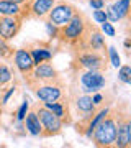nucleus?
Listing matches in <instances>:
<instances>
[{"mask_svg":"<svg viewBox=\"0 0 131 148\" xmlns=\"http://www.w3.org/2000/svg\"><path fill=\"white\" fill-rule=\"evenodd\" d=\"M116 138V117L115 114L108 112V115L95 127L92 133V140L97 147H113Z\"/></svg>","mask_w":131,"mask_h":148,"instance_id":"1","label":"nucleus"},{"mask_svg":"<svg viewBox=\"0 0 131 148\" xmlns=\"http://www.w3.org/2000/svg\"><path fill=\"white\" fill-rule=\"evenodd\" d=\"M87 23H89V20L85 18L84 13L77 12V13H75V15H74L66 25L59 27L58 38L62 43H71V45H74L79 38L82 36V33H84Z\"/></svg>","mask_w":131,"mask_h":148,"instance_id":"2","label":"nucleus"},{"mask_svg":"<svg viewBox=\"0 0 131 148\" xmlns=\"http://www.w3.org/2000/svg\"><path fill=\"white\" fill-rule=\"evenodd\" d=\"M23 79H25L28 87L35 89L38 84L59 79V73L49 61H43V63H39V64H35V68L31 69V73L28 74V76H25Z\"/></svg>","mask_w":131,"mask_h":148,"instance_id":"3","label":"nucleus"},{"mask_svg":"<svg viewBox=\"0 0 131 148\" xmlns=\"http://www.w3.org/2000/svg\"><path fill=\"white\" fill-rule=\"evenodd\" d=\"M77 63L80 68L92 71H107V51H92V49H79Z\"/></svg>","mask_w":131,"mask_h":148,"instance_id":"4","label":"nucleus"},{"mask_svg":"<svg viewBox=\"0 0 131 148\" xmlns=\"http://www.w3.org/2000/svg\"><path fill=\"white\" fill-rule=\"evenodd\" d=\"M35 94L41 102H56V101H62L66 90H64V82L59 77L56 81H49V82H43L38 84L35 87Z\"/></svg>","mask_w":131,"mask_h":148,"instance_id":"5","label":"nucleus"},{"mask_svg":"<svg viewBox=\"0 0 131 148\" xmlns=\"http://www.w3.org/2000/svg\"><path fill=\"white\" fill-rule=\"evenodd\" d=\"M33 109L36 110L38 117H39V122H41V127H43L41 137H52V135L61 133L64 123L58 115H54V114H52L51 110H48L44 106H35Z\"/></svg>","mask_w":131,"mask_h":148,"instance_id":"6","label":"nucleus"},{"mask_svg":"<svg viewBox=\"0 0 131 148\" xmlns=\"http://www.w3.org/2000/svg\"><path fill=\"white\" fill-rule=\"evenodd\" d=\"M80 84H82L84 94H94V92H98L100 89H103L105 84H107V79H105L102 71L85 69L80 74Z\"/></svg>","mask_w":131,"mask_h":148,"instance_id":"7","label":"nucleus"},{"mask_svg":"<svg viewBox=\"0 0 131 148\" xmlns=\"http://www.w3.org/2000/svg\"><path fill=\"white\" fill-rule=\"evenodd\" d=\"M77 12L79 10L74 5H71V3L59 2V3H54V7L49 10L48 20L51 21V23H54L56 27H62V25H66Z\"/></svg>","mask_w":131,"mask_h":148,"instance_id":"8","label":"nucleus"},{"mask_svg":"<svg viewBox=\"0 0 131 148\" xmlns=\"http://www.w3.org/2000/svg\"><path fill=\"white\" fill-rule=\"evenodd\" d=\"M56 3V0H26L25 18H44Z\"/></svg>","mask_w":131,"mask_h":148,"instance_id":"9","label":"nucleus"},{"mask_svg":"<svg viewBox=\"0 0 131 148\" xmlns=\"http://www.w3.org/2000/svg\"><path fill=\"white\" fill-rule=\"evenodd\" d=\"M23 25L21 16H7L0 15V38H3L7 41H10L18 35Z\"/></svg>","mask_w":131,"mask_h":148,"instance_id":"10","label":"nucleus"},{"mask_svg":"<svg viewBox=\"0 0 131 148\" xmlns=\"http://www.w3.org/2000/svg\"><path fill=\"white\" fill-rule=\"evenodd\" d=\"M13 63H15V68L21 73V76L25 77L31 73V69L35 68V63H33V58L28 48H18L13 53Z\"/></svg>","mask_w":131,"mask_h":148,"instance_id":"11","label":"nucleus"},{"mask_svg":"<svg viewBox=\"0 0 131 148\" xmlns=\"http://www.w3.org/2000/svg\"><path fill=\"white\" fill-rule=\"evenodd\" d=\"M115 117H116V138L113 147L125 148L128 147V119H126V114H123V112H116Z\"/></svg>","mask_w":131,"mask_h":148,"instance_id":"12","label":"nucleus"},{"mask_svg":"<svg viewBox=\"0 0 131 148\" xmlns=\"http://www.w3.org/2000/svg\"><path fill=\"white\" fill-rule=\"evenodd\" d=\"M23 122H25V128H26V132L30 133V135H33V137H41L43 127H41L39 117H38V114H36V110H35V109L28 110V114L25 115Z\"/></svg>","mask_w":131,"mask_h":148,"instance_id":"13","label":"nucleus"},{"mask_svg":"<svg viewBox=\"0 0 131 148\" xmlns=\"http://www.w3.org/2000/svg\"><path fill=\"white\" fill-rule=\"evenodd\" d=\"M28 51L31 54L33 63L35 64H39V63H43V61H51V58H52L51 48L48 46V45H43V43H39V45L36 43L35 46L28 48Z\"/></svg>","mask_w":131,"mask_h":148,"instance_id":"14","label":"nucleus"},{"mask_svg":"<svg viewBox=\"0 0 131 148\" xmlns=\"http://www.w3.org/2000/svg\"><path fill=\"white\" fill-rule=\"evenodd\" d=\"M0 15L21 16L25 20V5L23 3L10 2V0H0Z\"/></svg>","mask_w":131,"mask_h":148,"instance_id":"15","label":"nucleus"},{"mask_svg":"<svg viewBox=\"0 0 131 148\" xmlns=\"http://www.w3.org/2000/svg\"><path fill=\"white\" fill-rule=\"evenodd\" d=\"M43 106L46 107L48 110H51L54 115H58L62 123H71V119H69V109L67 104L62 101H56V102H43Z\"/></svg>","mask_w":131,"mask_h":148,"instance_id":"16","label":"nucleus"},{"mask_svg":"<svg viewBox=\"0 0 131 148\" xmlns=\"http://www.w3.org/2000/svg\"><path fill=\"white\" fill-rule=\"evenodd\" d=\"M108 112H110V107H105V109H102V110L95 112L94 115H92V119L89 120V123H87L85 130H84V135H85V137H87V138H92V133H94L95 127H97L100 122L103 120L105 117L108 115Z\"/></svg>","mask_w":131,"mask_h":148,"instance_id":"17","label":"nucleus"},{"mask_svg":"<svg viewBox=\"0 0 131 148\" xmlns=\"http://www.w3.org/2000/svg\"><path fill=\"white\" fill-rule=\"evenodd\" d=\"M111 7V10L115 12V15L118 16V20H123V18H126L128 16V13H130L131 10V0H116Z\"/></svg>","mask_w":131,"mask_h":148,"instance_id":"18","label":"nucleus"},{"mask_svg":"<svg viewBox=\"0 0 131 148\" xmlns=\"http://www.w3.org/2000/svg\"><path fill=\"white\" fill-rule=\"evenodd\" d=\"M13 53H15V49L8 45V41L3 40V38H0V58L10 59V58H13Z\"/></svg>","mask_w":131,"mask_h":148,"instance_id":"19","label":"nucleus"},{"mask_svg":"<svg viewBox=\"0 0 131 148\" xmlns=\"http://www.w3.org/2000/svg\"><path fill=\"white\" fill-rule=\"evenodd\" d=\"M118 79L125 84H130L131 82V66H120V71H118Z\"/></svg>","mask_w":131,"mask_h":148,"instance_id":"20","label":"nucleus"},{"mask_svg":"<svg viewBox=\"0 0 131 148\" xmlns=\"http://www.w3.org/2000/svg\"><path fill=\"white\" fill-rule=\"evenodd\" d=\"M107 53H108V58H110V63L113 68H120L121 66V59H120V54H118V51H116L115 46H110L108 49H107Z\"/></svg>","mask_w":131,"mask_h":148,"instance_id":"21","label":"nucleus"},{"mask_svg":"<svg viewBox=\"0 0 131 148\" xmlns=\"http://www.w3.org/2000/svg\"><path fill=\"white\" fill-rule=\"evenodd\" d=\"M12 81V71L7 64H0V86L7 84Z\"/></svg>","mask_w":131,"mask_h":148,"instance_id":"22","label":"nucleus"},{"mask_svg":"<svg viewBox=\"0 0 131 148\" xmlns=\"http://www.w3.org/2000/svg\"><path fill=\"white\" fill-rule=\"evenodd\" d=\"M28 110H30V102H28V99L25 97V102L21 104L18 112H16V122H23V119H25V115L28 114Z\"/></svg>","mask_w":131,"mask_h":148,"instance_id":"23","label":"nucleus"},{"mask_svg":"<svg viewBox=\"0 0 131 148\" xmlns=\"http://www.w3.org/2000/svg\"><path fill=\"white\" fill-rule=\"evenodd\" d=\"M44 27H46V32H48V35H49V38H51V40H56V38H58L59 27H56V25H54V23H51L49 20H46Z\"/></svg>","mask_w":131,"mask_h":148,"instance_id":"24","label":"nucleus"},{"mask_svg":"<svg viewBox=\"0 0 131 148\" xmlns=\"http://www.w3.org/2000/svg\"><path fill=\"white\" fill-rule=\"evenodd\" d=\"M102 25V33L103 35H107V36H115L116 32H115V28H113V25H111V21H103V23H100Z\"/></svg>","mask_w":131,"mask_h":148,"instance_id":"25","label":"nucleus"},{"mask_svg":"<svg viewBox=\"0 0 131 148\" xmlns=\"http://www.w3.org/2000/svg\"><path fill=\"white\" fill-rule=\"evenodd\" d=\"M94 20L97 21V23H103V21H107V13H105V10H102V8L94 10Z\"/></svg>","mask_w":131,"mask_h":148,"instance_id":"26","label":"nucleus"},{"mask_svg":"<svg viewBox=\"0 0 131 148\" xmlns=\"http://www.w3.org/2000/svg\"><path fill=\"white\" fill-rule=\"evenodd\" d=\"M89 3L94 10H98V8H103L105 7V0H89Z\"/></svg>","mask_w":131,"mask_h":148,"instance_id":"27","label":"nucleus"},{"mask_svg":"<svg viewBox=\"0 0 131 148\" xmlns=\"http://www.w3.org/2000/svg\"><path fill=\"white\" fill-rule=\"evenodd\" d=\"M15 89H16V87L13 86V87H10V89H8V90L5 92V95H3V99H2V104H3V106H5L7 102H8V99H10L12 95L15 94Z\"/></svg>","mask_w":131,"mask_h":148,"instance_id":"28","label":"nucleus"},{"mask_svg":"<svg viewBox=\"0 0 131 148\" xmlns=\"http://www.w3.org/2000/svg\"><path fill=\"white\" fill-rule=\"evenodd\" d=\"M92 101H94L95 106H100V104H102V101H103V95L98 94V92H94V97H92Z\"/></svg>","mask_w":131,"mask_h":148,"instance_id":"29","label":"nucleus"},{"mask_svg":"<svg viewBox=\"0 0 131 148\" xmlns=\"http://www.w3.org/2000/svg\"><path fill=\"white\" fill-rule=\"evenodd\" d=\"M128 147H131V117L128 119Z\"/></svg>","mask_w":131,"mask_h":148,"instance_id":"30","label":"nucleus"},{"mask_svg":"<svg viewBox=\"0 0 131 148\" xmlns=\"http://www.w3.org/2000/svg\"><path fill=\"white\" fill-rule=\"evenodd\" d=\"M125 46H126V48H130V46H131V38H128V40H125Z\"/></svg>","mask_w":131,"mask_h":148,"instance_id":"31","label":"nucleus"},{"mask_svg":"<svg viewBox=\"0 0 131 148\" xmlns=\"http://www.w3.org/2000/svg\"><path fill=\"white\" fill-rule=\"evenodd\" d=\"M10 2H15V3H25L26 0H10Z\"/></svg>","mask_w":131,"mask_h":148,"instance_id":"32","label":"nucleus"},{"mask_svg":"<svg viewBox=\"0 0 131 148\" xmlns=\"http://www.w3.org/2000/svg\"><path fill=\"white\" fill-rule=\"evenodd\" d=\"M128 16H130V18H131V10H130V13H128Z\"/></svg>","mask_w":131,"mask_h":148,"instance_id":"33","label":"nucleus"},{"mask_svg":"<svg viewBox=\"0 0 131 148\" xmlns=\"http://www.w3.org/2000/svg\"><path fill=\"white\" fill-rule=\"evenodd\" d=\"M130 86H131V82H130Z\"/></svg>","mask_w":131,"mask_h":148,"instance_id":"34","label":"nucleus"}]
</instances>
